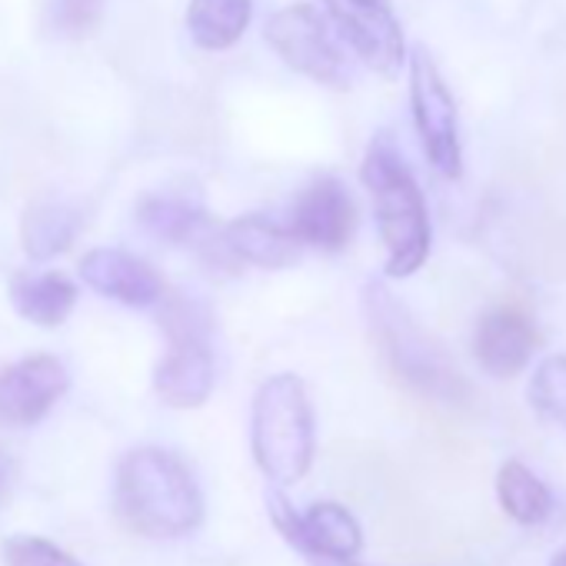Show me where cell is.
Returning a JSON list of instances; mask_svg holds the SVG:
<instances>
[{"instance_id":"4fadbf2b","label":"cell","mask_w":566,"mask_h":566,"mask_svg":"<svg viewBox=\"0 0 566 566\" xmlns=\"http://www.w3.org/2000/svg\"><path fill=\"white\" fill-rule=\"evenodd\" d=\"M203 250L217 253V260L230 266L250 263L263 270H280V266L297 263L301 240L291 233V227L270 220L266 213H243L217 227L210 240L203 243Z\"/></svg>"},{"instance_id":"7a4b0ae2","label":"cell","mask_w":566,"mask_h":566,"mask_svg":"<svg viewBox=\"0 0 566 566\" xmlns=\"http://www.w3.org/2000/svg\"><path fill=\"white\" fill-rule=\"evenodd\" d=\"M117 516L147 539H180L203 523V493L187 463L160 447H137L117 467Z\"/></svg>"},{"instance_id":"3957f363","label":"cell","mask_w":566,"mask_h":566,"mask_svg":"<svg viewBox=\"0 0 566 566\" xmlns=\"http://www.w3.org/2000/svg\"><path fill=\"white\" fill-rule=\"evenodd\" d=\"M360 180L374 200L380 240L387 250L384 260L387 276L394 280L413 276L430 256L433 227H430V207L420 190V180L390 134L370 140L360 164Z\"/></svg>"},{"instance_id":"5b68a950","label":"cell","mask_w":566,"mask_h":566,"mask_svg":"<svg viewBox=\"0 0 566 566\" xmlns=\"http://www.w3.org/2000/svg\"><path fill=\"white\" fill-rule=\"evenodd\" d=\"M154 307L167 337V354L154 370V390L174 410H197L210 400L217 384L210 307L200 297H187L177 291H164Z\"/></svg>"},{"instance_id":"e0dca14e","label":"cell","mask_w":566,"mask_h":566,"mask_svg":"<svg viewBox=\"0 0 566 566\" xmlns=\"http://www.w3.org/2000/svg\"><path fill=\"white\" fill-rule=\"evenodd\" d=\"M253 18V0H190L187 31L200 51H230Z\"/></svg>"},{"instance_id":"277c9868","label":"cell","mask_w":566,"mask_h":566,"mask_svg":"<svg viewBox=\"0 0 566 566\" xmlns=\"http://www.w3.org/2000/svg\"><path fill=\"white\" fill-rule=\"evenodd\" d=\"M250 453L260 473L291 486L307 476L317 453V420L307 384L297 374L266 377L250 407Z\"/></svg>"},{"instance_id":"9c48e42d","label":"cell","mask_w":566,"mask_h":566,"mask_svg":"<svg viewBox=\"0 0 566 566\" xmlns=\"http://www.w3.org/2000/svg\"><path fill=\"white\" fill-rule=\"evenodd\" d=\"M270 520L283 533V539H287L297 553H304L314 566L337 563V559H357V553L364 549V530H360L357 516L334 500L314 503L311 510L297 513L287 496L273 493Z\"/></svg>"},{"instance_id":"ffe728a7","label":"cell","mask_w":566,"mask_h":566,"mask_svg":"<svg viewBox=\"0 0 566 566\" xmlns=\"http://www.w3.org/2000/svg\"><path fill=\"white\" fill-rule=\"evenodd\" d=\"M533 410L566 430V354H549L530 377Z\"/></svg>"},{"instance_id":"52a82bcc","label":"cell","mask_w":566,"mask_h":566,"mask_svg":"<svg viewBox=\"0 0 566 566\" xmlns=\"http://www.w3.org/2000/svg\"><path fill=\"white\" fill-rule=\"evenodd\" d=\"M410 71V114L420 137V147L430 167L443 180L463 177V144H460V114L457 101L440 74L433 54L427 48H413L407 54Z\"/></svg>"},{"instance_id":"8fae6325","label":"cell","mask_w":566,"mask_h":566,"mask_svg":"<svg viewBox=\"0 0 566 566\" xmlns=\"http://www.w3.org/2000/svg\"><path fill=\"white\" fill-rule=\"evenodd\" d=\"M71 390L67 367L51 354L24 357L0 370V427L41 423Z\"/></svg>"},{"instance_id":"6da1fadb","label":"cell","mask_w":566,"mask_h":566,"mask_svg":"<svg viewBox=\"0 0 566 566\" xmlns=\"http://www.w3.org/2000/svg\"><path fill=\"white\" fill-rule=\"evenodd\" d=\"M364 317L384 364L407 390L450 410H467L473 403V387L447 347L420 327V321L380 280H370L364 287Z\"/></svg>"},{"instance_id":"7402d4cb","label":"cell","mask_w":566,"mask_h":566,"mask_svg":"<svg viewBox=\"0 0 566 566\" xmlns=\"http://www.w3.org/2000/svg\"><path fill=\"white\" fill-rule=\"evenodd\" d=\"M104 18V0H48V28L57 38H87Z\"/></svg>"},{"instance_id":"ac0fdd59","label":"cell","mask_w":566,"mask_h":566,"mask_svg":"<svg viewBox=\"0 0 566 566\" xmlns=\"http://www.w3.org/2000/svg\"><path fill=\"white\" fill-rule=\"evenodd\" d=\"M81 233V213L61 200H41L28 207L21 220V243L31 260H51L64 253Z\"/></svg>"},{"instance_id":"5bb4252c","label":"cell","mask_w":566,"mask_h":566,"mask_svg":"<svg viewBox=\"0 0 566 566\" xmlns=\"http://www.w3.org/2000/svg\"><path fill=\"white\" fill-rule=\"evenodd\" d=\"M81 276L94 294L124 307L144 311V307H154L164 294V280L157 276V270L137 253L120 250V247L87 250L81 260Z\"/></svg>"},{"instance_id":"8992f818","label":"cell","mask_w":566,"mask_h":566,"mask_svg":"<svg viewBox=\"0 0 566 566\" xmlns=\"http://www.w3.org/2000/svg\"><path fill=\"white\" fill-rule=\"evenodd\" d=\"M263 38L294 74L311 77L314 84L331 91H347L354 84V71L337 41V31L317 4L280 8L276 14H270Z\"/></svg>"},{"instance_id":"44dd1931","label":"cell","mask_w":566,"mask_h":566,"mask_svg":"<svg viewBox=\"0 0 566 566\" xmlns=\"http://www.w3.org/2000/svg\"><path fill=\"white\" fill-rule=\"evenodd\" d=\"M0 556H4V566H84L54 539L31 536V533L8 536L4 546H0Z\"/></svg>"},{"instance_id":"d6986e66","label":"cell","mask_w":566,"mask_h":566,"mask_svg":"<svg viewBox=\"0 0 566 566\" xmlns=\"http://www.w3.org/2000/svg\"><path fill=\"white\" fill-rule=\"evenodd\" d=\"M496 500H500L503 513L520 526H539L553 513L549 486L523 460H506L500 467V473H496Z\"/></svg>"},{"instance_id":"ba28073f","label":"cell","mask_w":566,"mask_h":566,"mask_svg":"<svg viewBox=\"0 0 566 566\" xmlns=\"http://www.w3.org/2000/svg\"><path fill=\"white\" fill-rule=\"evenodd\" d=\"M337 38L380 77L394 81L407 67L403 28L384 0H321Z\"/></svg>"},{"instance_id":"2e32d148","label":"cell","mask_w":566,"mask_h":566,"mask_svg":"<svg viewBox=\"0 0 566 566\" xmlns=\"http://www.w3.org/2000/svg\"><path fill=\"white\" fill-rule=\"evenodd\" d=\"M11 304L28 324L44 327V331H57L67 324V317L77 307V287H74V280L61 270L14 273L11 276Z\"/></svg>"},{"instance_id":"484cf974","label":"cell","mask_w":566,"mask_h":566,"mask_svg":"<svg viewBox=\"0 0 566 566\" xmlns=\"http://www.w3.org/2000/svg\"><path fill=\"white\" fill-rule=\"evenodd\" d=\"M384 4H390V0H384Z\"/></svg>"},{"instance_id":"603a6c76","label":"cell","mask_w":566,"mask_h":566,"mask_svg":"<svg viewBox=\"0 0 566 566\" xmlns=\"http://www.w3.org/2000/svg\"><path fill=\"white\" fill-rule=\"evenodd\" d=\"M11 486H14V460L8 450H0V503L11 496Z\"/></svg>"},{"instance_id":"cb8c5ba5","label":"cell","mask_w":566,"mask_h":566,"mask_svg":"<svg viewBox=\"0 0 566 566\" xmlns=\"http://www.w3.org/2000/svg\"><path fill=\"white\" fill-rule=\"evenodd\" d=\"M546 566H566V546H563V549H556V553H553V559H549Z\"/></svg>"},{"instance_id":"9a60e30c","label":"cell","mask_w":566,"mask_h":566,"mask_svg":"<svg viewBox=\"0 0 566 566\" xmlns=\"http://www.w3.org/2000/svg\"><path fill=\"white\" fill-rule=\"evenodd\" d=\"M137 223L164 240V243H174V247H184V243H207L210 233H213V223H210V213L203 210V203L190 193H177V190H157V193H147L140 203H137Z\"/></svg>"},{"instance_id":"30bf717a","label":"cell","mask_w":566,"mask_h":566,"mask_svg":"<svg viewBox=\"0 0 566 566\" xmlns=\"http://www.w3.org/2000/svg\"><path fill=\"white\" fill-rule=\"evenodd\" d=\"M360 223L357 200L350 187L340 177H317L311 180L291 210V233L301 240V247H314L324 253H340L350 247Z\"/></svg>"},{"instance_id":"d4e9b609","label":"cell","mask_w":566,"mask_h":566,"mask_svg":"<svg viewBox=\"0 0 566 566\" xmlns=\"http://www.w3.org/2000/svg\"><path fill=\"white\" fill-rule=\"evenodd\" d=\"M317 566H360L357 559H337V563H317Z\"/></svg>"},{"instance_id":"7c38bea8","label":"cell","mask_w":566,"mask_h":566,"mask_svg":"<svg viewBox=\"0 0 566 566\" xmlns=\"http://www.w3.org/2000/svg\"><path fill=\"white\" fill-rule=\"evenodd\" d=\"M539 350V327L533 314L520 304L490 307L473 331V357L483 374L496 380H510L523 374V367Z\"/></svg>"}]
</instances>
